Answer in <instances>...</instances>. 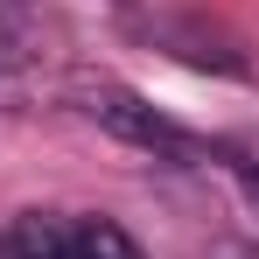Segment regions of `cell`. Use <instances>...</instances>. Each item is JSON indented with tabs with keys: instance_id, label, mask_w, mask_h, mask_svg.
<instances>
[{
	"instance_id": "cell-1",
	"label": "cell",
	"mask_w": 259,
	"mask_h": 259,
	"mask_svg": "<svg viewBox=\"0 0 259 259\" xmlns=\"http://www.w3.org/2000/svg\"><path fill=\"white\" fill-rule=\"evenodd\" d=\"M70 98H77V112H84V119H98L105 133H119L126 147H147V154L182 161V168H203V161H217V140H203V133H189V126H175L168 112H154L140 91L112 84V77H84Z\"/></svg>"
},
{
	"instance_id": "cell-2",
	"label": "cell",
	"mask_w": 259,
	"mask_h": 259,
	"mask_svg": "<svg viewBox=\"0 0 259 259\" xmlns=\"http://www.w3.org/2000/svg\"><path fill=\"white\" fill-rule=\"evenodd\" d=\"M0 259H140L126 224L91 210H21L0 231Z\"/></svg>"
},
{
	"instance_id": "cell-3",
	"label": "cell",
	"mask_w": 259,
	"mask_h": 259,
	"mask_svg": "<svg viewBox=\"0 0 259 259\" xmlns=\"http://www.w3.org/2000/svg\"><path fill=\"white\" fill-rule=\"evenodd\" d=\"M35 7L42 0H0V70L28 63V49H35Z\"/></svg>"
},
{
	"instance_id": "cell-4",
	"label": "cell",
	"mask_w": 259,
	"mask_h": 259,
	"mask_svg": "<svg viewBox=\"0 0 259 259\" xmlns=\"http://www.w3.org/2000/svg\"><path fill=\"white\" fill-rule=\"evenodd\" d=\"M217 168H231L245 182V196L259 203V140H217Z\"/></svg>"
},
{
	"instance_id": "cell-5",
	"label": "cell",
	"mask_w": 259,
	"mask_h": 259,
	"mask_svg": "<svg viewBox=\"0 0 259 259\" xmlns=\"http://www.w3.org/2000/svg\"><path fill=\"white\" fill-rule=\"evenodd\" d=\"M210 259H259L252 238H224V245H210Z\"/></svg>"
}]
</instances>
